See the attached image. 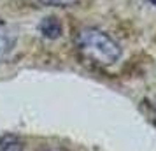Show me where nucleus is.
Returning <instances> with one entry per match:
<instances>
[{"mask_svg": "<svg viewBox=\"0 0 156 151\" xmlns=\"http://www.w3.org/2000/svg\"><path fill=\"white\" fill-rule=\"evenodd\" d=\"M39 30L44 37L55 39V37L62 35V23L58 21L56 18H44L42 23L39 25Z\"/></svg>", "mask_w": 156, "mask_h": 151, "instance_id": "f03ea898", "label": "nucleus"}, {"mask_svg": "<svg viewBox=\"0 0 156 151\" xmlns=\"http://www.w3.org/2000/svg\"><path fill=\"white\" fill-rule=\"evenodd\" d=\"M76 46L84 58L95 63L109 67L121 60L123 49L112 37L95 27L81 28L76 34Z\"/></svg>", "mask_w": 156, "mask_h": 151, "instance_id": "f257e3e1", "label": "nucleus"}, {"mask_svg": "<svg viewBox=\"0 0 156 151\" xmlns=\"http://www.w3.org/2000/svg\"><path fill=\"white\" fill-rule=\"evenodd\" d=\"M41 151H67L65 148H60V146H49V148H44Z\"/></svg>", "mask_w": 156, "mask_h": 151, "instance_id": "39448f33", "label": "nucleus"}, {"mask_svg": "<svg viewBox=\"0 0 156 151\" xmlns=\"http://www.w3.org/2000/svg\"><path fill=\"white\" fill-rule=\"evenodd\" d=\"M147 2H151V4H154L156 5V0H147Z\"/></svg>", "mask_w": 156, "mask_h": 151, "instance_id": "423d86ee", "label": "nucleus"}, {"mask_svg": "<svg viewBox=\"0 0 156 151\" xmlns=\"http://www.w3.org/2000/svg\"><path fill=\"white\" fill-rule=\"evenodd\" d=\"M12 46H14V39L11 35V32L5 28V25L0 23V62L7 58V55L12 51Z\"/></svg>", "mask_w": 156, "mask_h": 151, "instance_id": "20e7f679", "label": "nucleus"}, {"mask_svg": "<svg viewBox=\"0 0 156 151\" xmlns=\"http://www.w3.org/2000/svg\"><path fill=\"white\" fill-rule=\"evenodd\" d=\"M0 151H25L21 137L14 134H5L0 137Z\"/></svg>", "mask_w": 156, "mask_h": 151, "instance_id": "7ed1b4c3", "label": "nucleus"}]
</instances>
